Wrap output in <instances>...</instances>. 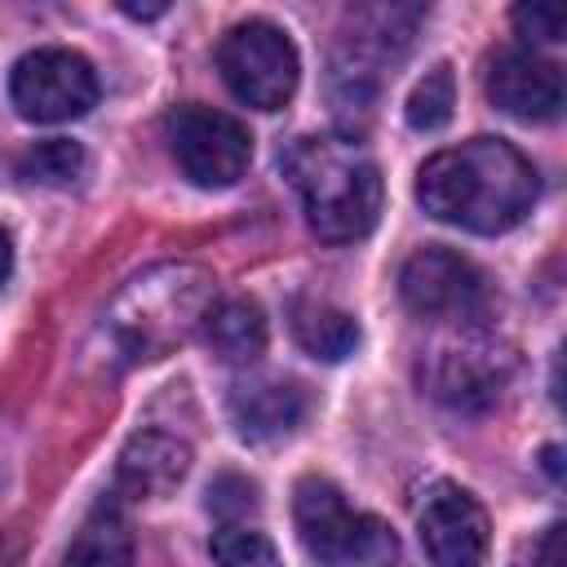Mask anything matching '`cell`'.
I'll list each match as a JSON object with an SVG mask.
<instances>
[{"instance_id": "obj_1", "label": "cell", "mask_w": 567, "mask_h": 567, "mask_svg": "<svg viewBox=\"0 0 567 567\" xmlns=\"http://www.w3.org/2000/svg\"><path fill=\"white\" fill-rule=\"evenodd\" d=\"M540 177L505 137H470L430 155L416 173V204L470 235H505L536 204Z\"/></svg>"}, {"instance_id": "obj_2", "label": "cell", "mask_w": 567, "mask_h": 567, "mask_svg": "<svg viewBox=\"0 0 567 567\" xmlns=\"http://www.w3.org/2000/svg\"><path fill=\"white\" fill-rule=\"evenodd\" d=\"M284 177L301 195L306 221L323 244H354L381 217V168L350 137L310 133L279 155Z\"/></svg>"}, {"instance_id": "obj_3", "label": "cell", "mask_w": 567, "mask_h": 567, "mask_svg": "<svg viewBox=\"0 0 567 567\" xmlns=\"http://www.w3.org/2000/svg\"><path fill=\"white\" fill-rule=\"evenodd\" d=\"M217 306V279L204 266L168 261L155 266L115 297L106 332L124 359H159L204 328Z\"/></svg>"}, {"instance_id": "obj_4", "label": "cell", "mask_w": 567, "mask_h": 567, "mask_svg": "<svg viewBox=\"0 0 567 567\" xmlns=\"http://www.w3.org/2000/svg\"><path fill=\"white\" fill-rule=\"evenodd\" d=\"M514 368L518 354L509 341H501L478 323H456L421 354V385L443 408L478 416L505 399Z\"/></svg>"}, {"instance_id": "obj_5", "label": "cell", "mask_w": 567, "mask_h": 567, "mask_svg": "<svg viewBox=\"0 0 567 567\" xmlns=\"http://www.w3.org/2000/svg\"><path fill=\"white\" fill-rule=\"evenodd\" d=\"M292 518L306 554L323 567H390L399 554L394 532L377 514L354 509L328 478L310 474L292 487Z\"/></svg>"}, {"instance_id": "obj_6", "label": "cell", "mask_w": 567, "mask_h": 567, "mask_svg": "<svg viewBox=\"0 0 567 567\" xmlns=\"http://www.w3.org/2000/svg\"><path fill=\"white\" fill-rule=\"evenodd\" d=\"M217 71L239 102L257 111H284L297 93L301 62H297V44L288 40V31H279L266 18H248L221 35Z\"/></svg>"}, {"instance_id": "obj_7", "label": "cell", "mask_w": 567, "mask_h": 567, "mask_svg": "<svg viewBox=\"0 0 567 567\" xmlns=\"http://www.w3.org/2000/svg\"><path fill=\"white\" fill-rule=\"evenodd\" d=\"M164 137H168V151L177 159V168L204 186V190H217V186H235L244 173H248V159H252V133L244 120L217 111V106H177L168 111L164 120Z\"/></svg>"}, {"instance_id": "obj_8", "label": "cell", "mask_w": 567, "mask_h": 567, "mask_svg": "<svg viewBox=\"0 0 567 567\" xmlns=\"http://www.w3.org/2000/svg\"><path fill=\"white\" fill-rule=\"evenodd\" d=\"M399 297L430 323H478L487 310V279L452 248H416L399 270Z\"/></svg>"}, {"instance_id": "obj_9", "label": "cell", "mask_w": 567, "mask_h": 567, "mask_svg": "<svg viewBox=\"0 0 567 567\" xmlns=\"http://www.w3.org/2000/svg\"><path fill=\"white\" fill-rule=\"evenodd\" d=\"M9 97L22 120L62 124V120H80L97 102V75L71 49H35L18 58L9 75Z\"/></svg>"}, {"instance_id": "obj_10", "label": "cell", "mask_w": 567, "mask_h": 567, "mask_svg": "<svg viewBox=\"0 0 567 567\" xmlns=\"http://www.w3.org/2000/svg\"><path fill=\"white\" fill-rule=\"evenodd\" d=\"M416 532L434 567H483L492 545L487 509L456 483H434L421 496Z\"/></svg>"}, {"instance_id": "obj_11", "label": "cell", "mask_w": 567, "mask_h": 567, "mask_svg": "<svg viewBox=\"0 0 567 567\" xmlns=\"http://www.w3.org/2000/svg\"><path fill=\"white\" fill-rule=\"evenodd\" d=\"M487 97L523 124H549L563 111V71L532 49H501L487 62Z\"/></svg>"}, {"instance_id": "obj_12", "label": "cell", "mask_w": 567, "mask_h": 567, "mask_svg": "<svg viewBox=\"0 0 567 567\" xmlns=\"http://www.w3.org/2000/svg\"><path fill=\"white\" fill-rule=\"evenodd\" d=\"M190 474V443L168 430H137L115 461V487L133 501H164Z\"/></svg>"}, {"instance_id": "obj_13", "label": "cell", "mask_w": 567, "mask_h": 567, "mask_svg": "<svg viewBox=\"0 0 567 567\" xmlns=\"http://www.w3.org/2000/svg\"><path fill=\"white\" fill-rule=\"evenodd\" d=\"M310 416V394L297 381H244L230 390V421L248 443H279Z\"/></svg>"}, {"instance_id": "obj_14", "label": "cell", "mask_w": 567, "mask_h": 567, "mask_svg": "<svg viewBox=\"0 0 567 567\" xmlns=\"http://www.w3.org/2000/svg\"><path fill=\"white\" fill-rule=\"evenodd\" d=\"M62 567H133V527L115 501L93 505V514L66 545Z\"/></svg>"}, {"instance_id": "obj_15", "label": "cell", "mask_w": 567, "mask_h": 567, "mask_svg": "<svg viewBox=\"0 0 567 567\" xmlns=\"http://www.w3.org/2000/svg\"><path fill=\"white\" fill-rule=\"evenodd\" d=\"M204 341L213 346V354L221 363H257L261 350H266V319L252 301L244 297H230V301H217L213 315L204 319Z\"/></svg>"}, {"instance_id": "obj_16", "label": "cell", "mask_w": 567, "mask_h": 567, "mask_svg": "<svg viewBox=\"0 0 567 567\" xmlns=\"http://www.w3.org/2000/svg\"><path fill=\"white\" fill-rule=\"evenodd\" d=\"M288 323H292L297 346L323 363H337L359 350V319L328 301H292Z\"/></svg>"}, {"instance_id": "obj_17", "label": "cell", "mask_w": 567, "mask_h": 567, "mask_svg": "<svg viewBox=\"0 0 567 567\" xmlns=\"http://www.w3.org/2000/svg\"><path fill=\"white\" fill-rule=\"evenodd\" d=\"M89 168V155L71 137H44L13 155V173L31 186H75Z\"/></svg>"}, {"instance_id": "obj_18", "label": "cell", "mask_w": 567, "mask_h": 567, "mask_svg": "<svg viewBox=\"0 0 567 567\" xmlns=\"http://www.w3.org/2000/svg\"><path fill=\"white\" fill-rule=\"evenodd\" d=\"M452 106H456V80H452V66L439 62L416 80V89L408 97V124L416 133H434L452 120Z\"/></svg>"}, {"instance_id": "obj_19", "label": "cell", "mask_w": 567, "mask_h": 567, "mask_svg": "<svg viewBox=\"0 0 567 567\" xmlns=\"http://www.w3.org/2000/svg\"><path fill=\"white\" fill-rule=\"evenodd\" d=\"M213 558H217V567H284L270 536L248 527V523L217 527L213 532Z\"/></svg>"}, {"instance_id": "obj_20", "label": "cell", "mask_w": 567, "mask_h": 567, "mask_svg": "<svg viewBox=\"0 0 567 567\" xmlns=\"http://www.w3.org/2000/svg\"><path fill=\"white\" fill-rule=\"evenodd\" d=\"M257 483L252 478H244V474H217L213 483H208V514H217L221 518V527L226 523H244L248 514H257Z\"/></svg>"}, {"instance_id": "obj_21", "label": "cell", "mask_w": 567, "mask_h": 567, "mask_svg": "<svg viewBox=\"0 0 567 567\" xmlns=\"http://www.w3.org/2000/svg\"><path fill=\"white\" fill-rule=\"evenodd\" d=\"M509 18L527 44H558L567 31V13L558 4H518Z\"/></svg>"}, {"instance_id": "obj_22", "label": "cell", "mask_w": 567, "mask_h": 567, "mask_svg": "<svg viewBox=\"0 0 567 567\" xmlns=\"http://www.w3.org/2000/svg\"><path fill=\"white\" fill-rule=\"evenodd\" d=\"M532 567H567V558H563V523L545 527L540 545L532 549Z\"/></svg>"}, {"instance_id": "obj_23", "label": "cell", "mask_w": 567, "mask_h": 567, "mask_svg": "<svg viewBox=\"0 0 567 567\" xmlns=\"http://www.w3.org/2000/svg\"><path fill=\"white\" fill-rule=\"evenodd\" d=\"M9 270H13V239H9V230L0 226V288L9 284Z\"/></svg>"}, {"instance_id": "obj_24", "label": "cell", "mask_w": 567, "mask_h": 567, "mask_svg": "<svg viewBox=\"0 0 567 567\" xmlns=\"http://www.w3.org/2000/svg\"><path fill=\"white\" fill-rule=\"evenodd\" d=\"M128 18H159L164 13V4H120Z\"/></svg>"}, {"instance_id": "obj_25", "label": "cell", "mask_w": 567, "mask_h": 567, "mask_svg": "<svg viewBox=\"0 0 567 567\" xmlns=\"http://www.w3.org/2000/svg\"><path fill=\"white\" fill-rule=\"evenodd\" d=\"M545 470L549 478H558V447H545Z\"/></svg>"}, {"instance_id": "obj_26", "label": "cell", "mask_w": 567, "mask_h": 567, "mask_svg": "<svg viewBox=\"0 0 567 567\" xmlns=\"http://www.w3.org/2000/svg\"><path fill=\"white\" fill-rule=\"evenodd\" d=\"M0 567H9V545L0 540Z\"/></svg>"}]
</instances>
